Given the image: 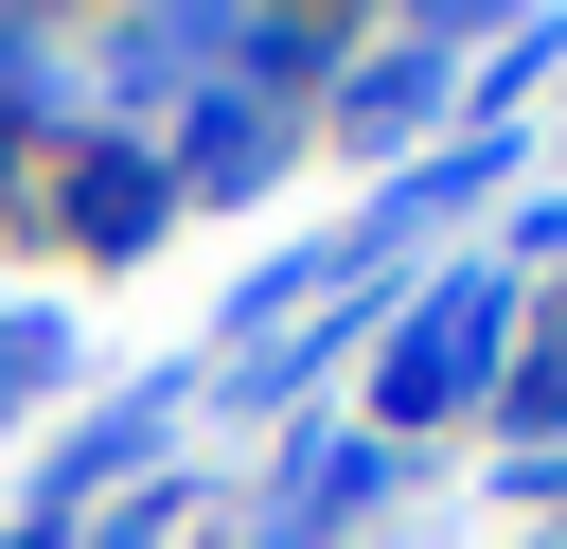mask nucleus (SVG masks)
I'll return each mask as SVG.
<instances>
[{
    "instance_id": "f257e3e1",
    "label": "nucleus",
    "mask_w": 567,
    "mask_h": 549,
    "mask_svg": "<svg viewBox=\"0 0 567 549\" xmlns=\"http://www.w3.org/2000/svg\"><path fill=\"white\" fill-rule=\"evenodd\" d=\"M478 336H496V283H443V301L408 319V354H390V407H443V390L478 372Z\"/></svg>"
}]
</instances>
